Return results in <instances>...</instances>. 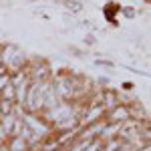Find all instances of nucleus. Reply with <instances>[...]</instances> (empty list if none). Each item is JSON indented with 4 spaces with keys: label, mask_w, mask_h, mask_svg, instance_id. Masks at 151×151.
<instances>
[{
    "label": "nucleus",
    "mask_w": 151,
    "mask_h": 151,
    "mask_svg": "<svg viewBox=\"0 0 151 151\" xmlns=\"http://www.w3.org/2000/svg\"><path fill=\"white\" fill-rule=\"evenodd\" d=\"M22 121H24V125L30 129L38 139L45 141V139H48V137H52V135H55L52 125H50V123H48L40 113H28V111H26L24 117H22Z\"/></svg>",
    "instance_id": "obj_1"
},
{
    "label": "nucleus",
    "mask_w": 151,
    "mask_h": 151,
    "mask_svg": "<svg viewBox=\"0 0 151 151\" xmlns=\"http://www.w3.org/2000/svg\"><path fill=\"white\" fill-rule=\"evenodd\" d=\"M105 115H107V111H105L103 105H85L81 117H79V125H81V127H89V125H93V123L103 121Z\"/></svg>",
    "instance_id": "obj_2"
},
{
    "label": "nucleus",
    "mask_w": 151,
    "mask_h": 151,
    "mask_svg": "<svg viewBox=\"0 0 151 151\" xmlns=\"http://www.w3.org/2000/svg\"><path fill=\"white\" fill-rule=\"evenodd\" d=\"M131 119V109H129V105H117L115 109H111V111H107V115H105V121L107 123H125Z\"/></svg>",
    "instance_id": "obj_3"
},
{
    "label": "nucleus",
    "mask_w": 151,
    "mask_h": 151,
    "mask_svg": "<svg viewBox=\"0 0 151 151\" xmlns=\"http://www.w3.org/2000/svg\"><path fill=\"white\" fill-rule=\"evenodd\" d=\"M117 105H121L119 91H117V89H113V87H107V89L103 91V107H105V111L115 109Z\"/></svg>",
    "instance_id": "obj_4"
},
{
    "label": "nucleus",
    "mask_w": 151,
    "mask_h": 151,
    "mask_svg": "<svg viewBox=\"0 0 151 151\" xmlns=\"http://www.w3.org/2000/svg\"><path fill=\"white\" fill-rule=\"evenodd\" d=\"M123 123H105V129L101 133V141H109V139H117L121 133Z\"/></svg>",
    "instance_id": "obj_5"
},
{
    "label": "nucleus",
    "mask_w": 151,
    "mask_h": 151,
    "mask_svg": "<svg viewBox=\"0 0 151 151\" xmlns=\"http://www.w3.org/2000/svg\"><path fill=\"white\" fill-rule=\"evenodd\" d=\"M6 145H8V151H30L28 141L20 135H12L10 139L6 141Z\"/></svg>",
    "instance_id": "obj_6"
},
{
    "label": "nucleus",
    "mask_w": 151,
    "mask_h": 151,
    "mask_svg": "<svg viewBox=\"0 0 151 151\" xmlns=\"http://www.w3.org/2000/svg\"><path fill=\"white\" fill-rule=\"evenodd\" d=\"M123 145V141L119 139H109V141H103V151H119Z\"/></svg>",
    "instance_id": "obj_7"
},
{
    "label": "nucleus",
    "mask_w": 151,
    "mask_h": 151,
    "mask_svg": "<svg viewBox=\"0 0 151 151\" xmlns=\"http://www.w3.org/2000/svg\"><path fill=\"white\" fill-rule=\"evenodd\" d=\"M14 101H6V99H2V101H0V113H2V115H10L12 111H14Z\"/></svg>",
    "instance_id": "obj_8"
},
{
    "label": "nucleus",
    "mask_w": 151,
    "mask_h": 151,
    "mask_svg": "<svg viewBox=\"0 0 151 151\" xmlns=\"http://www.w3.org/2000/svg\"><path fill=\"white\" fill-rule=\"evenodd\" d=\"M83 151H103V141H101V139L89 141V143H87V147H85Z\"/></svg>",
    "instance_id": "obj_9"
},
{
    "label": "nucleus",
    "mask_w": 151,
    "mask_h": 151,
    "mask_svg": "<svg viewBox=\"0 0 151 151\" xmlns=\"http://www.w3.org/2000/svg\"><path fill=\"white\" fill-rule=\"evenodd\" d=\"M14 97H16V93H14V85L6 87V89L0 93V99H6V101H14Z\"/></svg>",
    "instance_id": "obj_10"
},
{
    "label": "nucleus",
    "mask_w": 151,
    "mask_h": 151,
    "mask_svg": "<svg viewBox=\"0 0 151 151\" xmlns=\"http://www.w3.org/2000/svg\"><path fill=\"white\" fill-rule=\"evenodd\" d=\"M10 85H12V75L10 73H4V75L0 77V93H2L6 87H10Z\"/></svg>",
    "instance_id": "obj_11"
},
{
    "label": "nucleus",
    "mask_w": 151,
    "mask_h": 151,
    "mask_svg": "<svg viewBox=\"0 0 151 151\" xmlns=\"http://www.w3.org/2000/svg\"><path fill=\"white\" fill-rule=\"evenodd\" d=\"M69 2H83V0H65V4H69Z\"/></svg>",
    "instance_id": "obj_12"
},
{
    "label": "nucleus",
    "mask_w": 151,
    "mask_h": 151,
    "mask_svg": "<svg viewBox=\"0 0 151 151\" xmlns=\"http://www.w3.org/2000/svg\"><path fill=\"white\" fill-rule=\"evenodd\" d=\"M0 67H2V60H0Z\"/></svg>",
    "instance_id": "obj_13"
},
{
    "label": "nucleus",
    "mask_w": 151,
    "mask_h": 151,
    "mask_svg": "<svg viewBox=\"0 0 151 151\" xmlns=\"http://www.w3.org/2000/svg\"><path fill=\"white\" fill-rule=\"evenodd\" d=\"M0 101H2V99H0ZM0 117H2V113H0Z\"/></svg>",
    "instance_id": "obj_14"
},
{
    "label": "nucleus",
    "mask_w": 151,
    "mask_h": 151,
    "mask_svg": "<svg viewBox=\"0 0 151 151\" xmlns=\"http://www.w3.org/2000/svg\"><path fill=\"white\" fill-rule=\"evenodd\" d=\"M2 145H4V143H2Z\"/></svg>",
    "instance_id": "obj_15"
}]
</instances>
